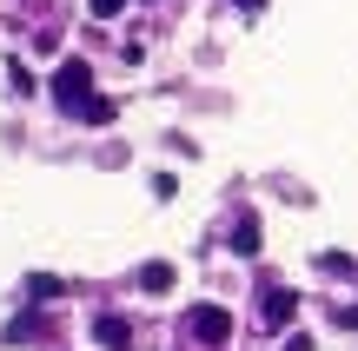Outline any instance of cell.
Segmentation results:
<instances>
[{"label": "cell", "instance_id": "6", "mask_svg": "<svg viewBox=\"0 0 358 351\" xmlns=\"http://www.w3.org/2000/svg\"><path fill=\"white\" fill-rule=\"evenodd\" d=\"M232 252H239V259H252V252H259V219H252V212L232 225Z\"/></svg>", "mask_w": 358, "mask_h": 351}, {"label": "cell", "instance_id": "1", "mask_svg": "<svg viewBox=\"0 0 358 351\" xmlns=\"http://www.w3.org/2000/svg\"><path fill=\"white\" fill-rule=\"evenodd\" d=\"M53 100L73 113L80 100H93V66L87 60H60V73H53Z\"/></svg>", "mask_w": 358, "mask_h": 351}, {"label": "cell", "instance_id": "7", "mask_svg": "<svg viewBox=\"0 0 358 351\" xmlns=\"http://www.w3.org/2000/svg\"><path fill=\"white\" fill-rule=\"evenodd\" d=\"M73 119H93V126H106V119H113V100H100V93H93V100H80V106H73Z\"/></svg>", "mask_w": 358, "mask_h": 351}, {"label": "cell", "instance_id": "9", "mask_svg": "<svg viewBox=\"0 0 358 351\" xmlns=\"http://www.w3.org/2000/svg\"><path fill=\"white\" fill-rule=\"evenodd\" d=\"M7 80H13V93H20V100H27V93H34V87H40V80H34V73H27V60H7Z\"/></svg>", "mask_w": 358, "mask_h": 351}, {"label": "cell", "instance_id": "12", "mask_svg": "<svg viewBox=\"0 0 358 351\" xmlns=\"http://www.w3.org/2000/svg\"><path fill=\"white\" fill-rule=\"evenodd\" d=\"M279 351H319V345H312V331H285V345Z\"/></svg>", "mask_w": 358, "mask_h": 351}, {"label": "cell", "instance_id": "10", "mask_svg": "<svg viewBox=\"0 0 358 351\" xmlns=\"http://www.w3.org/2000/svg\"><path fill=\"white\" fill-rule=\"evenodd\" d=\"M34 331H40V318H34V312H27V318H13V325H7V338H13V345H20V338H34Z\"/></svg>", "mask_w": 358, "mask_h": 351}, {"label": "cell", "instance_id": "13", "mask_svg": "<svg viewBox=\"0 0 358 351\" xmlns=\"http://www.w3.org/2000/svg\"><path fill=\"white\" fill-rule=\"evenodd\" d=\"M232 7H245V13H259V7H266V0H232Z\"/></svg>", "mask_w": 358, "mask_h": 351}, {"label": "cell", "instance_id": "8", "mask_svg": "<svg viewBox=\"0 0 358 351\" xmlns=\"http://www.w3.org/2000/svg\"><path fill=\"white\" fill-rule=\"evenodd\" d=\"M60 278H47V272H40V278H27V299H34V305H47V299H60Z\"/></svg>", "mask_w": 358, "mask_h": 351}, {"label": "cell", "instance_id": "11", "mask_svg": "<svg viewBox=\"0 0 358 351\" xmlns=\"http://www.w3.org/2000/svg\"><path fill=\"white\" fill-rule=\"evenodd\" d=\"M93 7V20H113V13H127V0H87Z\"/></svg>", "mask_w": 358, "mask_h": 351}, {"label": "cell", "instance_id": "4", "mask_svg": "<svg viewBox=\"0 0 358 351\" xmlns=\"http://www.w3.org/2000/svg\"><path fill=\"white\" fill-rule=\"evenodd\" d=\"M93 338H100L106 351H133V325H127V318H120V312H106L100 325H93Z\"/></svg>", "mask_w": 358, "mask_h": 351}, {"label": "cell", "instance_id": "5", "mask_svg": "<svg viewBox=\"0 0 358 351\" xmlns=\"http://www.w3.org/2000/svg\"><path fill=\"white\" fill-rule=\"evenodd\" d=\"M173 278H179V272H173L166 259H146V265H140V292H153V299H159V292H173Z\"/></svg>", "mask_w": 358, "mask_h": 351}, {"label": "cell", "instance_id": "3", "mask_svg": "<svg viewBox=\"0 0 358 351\" xmlns=\"http://www.w3.org/2000/svg\"><path fill=\"white\" fill-rule=\"evenodd\" d=\"M292 312H299V299H292L285 285H266V292H259V318H266L272 331H285V325H292Z\"/></svg>", "mask_w": 358, "mask_h": 351}, {"label": "cell", "instance_id": "2", "mask_svg": "<svg viewBox=\"0 0 358 351\" xmlns=\"http://www.w3.org/2000/svg\"><path fill=\"white\" fill-rule=\"evenodd\" d=\"M186 331H192V338H199V345H226L232 338V312H226V305H192V318H186Z\"/></svg>", "mask_w": 358, "mask_h": 351}]
</instances>
